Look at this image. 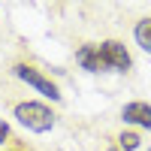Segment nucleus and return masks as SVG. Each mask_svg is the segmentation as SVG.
Wrapping results in <instances>:
<instances>
[{
  "label": "nucleus",
  "instance_id": "obj_5",
  "mask_svg": "<svg viewBox=\"0 0 151 151\" xmlns=\"http://www.w3.org/2000/svg\"><path fill=\"white\" fill-rule=\"evenodd\" d=\"M76 64H79L82 70H88V73H103L106 70L103 60H100V48L94 42H88V45H82L79 52H76Z\"/></svg>",
  "mask_w": 151,
  "mask_h": 151
},
{
  "label": "nucleus",
  "instance_id": "obj_10",
  "mask_svg": "<svg viewBox=\"0 0 151 151\" xmlns=\"http://www.w3.org/2000/svg\"><path fill=\"white\" fill-rule=\"evenodd\" d=\"M109 151H115V148H109Z\"/></svg>",
  "mask_w": 151,
  "mask_h": 151
},
{
  "label": "nucleus",
  "instance_id": "obj_7",
  "mask_svg": "<svg viewBox=\"0 0 151 151\" xmlns=\"http://www.w3.org/2000/svg\"><path fill=\"white\" fill-rule=\"evenodd\" d=\"M139 133H133V130H124L121 136H118V148H124V151H136L139 148Z\"/></svg>",
  "mask_w": 151,
  "mask_h": 151
},
{
  "label": "nucleus",
  "instance_id": "obj_3",
  "mask_svg": "<svg viewBox=\"0 0 151 151\" xmlns=\"http://www.w3.org/2000/svg\"><path fill=\"white\" fill-rule=\"evenodd\" d=\"M100 60H103V67L106 70H115V73H127L133 67V58L127 52V45L118 42V40H106V42H100Z\"/></svg>",
  "mask_w": 151,
  "mask_h": 151
},
{
  "label": "nucleus",
  "instance_id": "obj_2",
  "mask_svg": "<svg viewBox=\"0 0 151 151\" xmlns=\"http://www.w3.org/2000/svg\"><path fill=\"white\" fill-rule=\"evenodd\" d=\"M12 73H15V79H21L24 85H30L33 91H40L42 97H48V100H60V91H58V85L48 79V76H42L36 67H30V64H15L12 67Z\"/></svg>",
  "mask_w": 151,
  "mask_h": 151
},
{
  "label": "nucleus",
  "instance_id": "obj_4",
  "mask_svg": "<svg viewBox=\"0 0 151 151\" xmlns=\"http://www.w3.org/2000/svg\"><path fill=\"white\" fill-rule=\"evenodd\" d=\"M121 118H124V124H136V127L151 130V106L142 103V100H133V103H127V106L121 109Z\"/></svg>",
  "mask_w": 151,
  "mask_h": 151
},
{
  "label": "nucleus",
  "instance_id": "obj_9",
  "mask_svg": "<svg viewBox=\"0 0 151 151\" xmlns=\"http://www.w3.org/2000/svg\"><path fill=\"white\" fill-rule=\"evenodd\" d=\"M6 151H21V148H6Z\"/></svg>",
  "mask_w": 151,
  "mask_h": 151
},
{
  "label": "nucleus",
  "instance_id": "obj_6",
  "mask_svg": "<svg viewBox=\"0 0 151 151\" xmlns=\"http://www.w3.org/2000/svg\"><path fill=\"white\" fill-rule=\"evenodd\" d=\"M133 40H136V45H139L145 55H151V18L136 21V27H133Z\"/></svg>",
  "mask_w": 151,
  "mask_h": 151
},
{
  "label": "nucleus",
  "instance_id": "obj_1",
  "mask_svg": "<svg viewBox=\"0 0 151 151\" xmlns=\"http://www.w3.org/2000/svg\"><path fill=\"white\" fill-rule=\"evenodd\" d=\"M12 115H15V121L21 124V127H27L30 133H48V130L55 127V121H58L55 112L48 109L45 103H36V100H24V103H15Z\"/></svg>",
  "mask_w": 151,
  "mask_h": 151
},
{
  "label": "nucleus",
  "instance_id": "obj_8",
  "mask_svg": "<svg viewBox=\"0 0 151 151\" xmlns=\"http://www.w3.org/2000/svg\"><path fill=\"white\" fill-rule=\"evenodd\" d=\"M6 139H9V124H6L3 118H0V145H3Z\"/></svg>",
  "mask_w": 151,
  "mask_h": 151
}]
</instances>
